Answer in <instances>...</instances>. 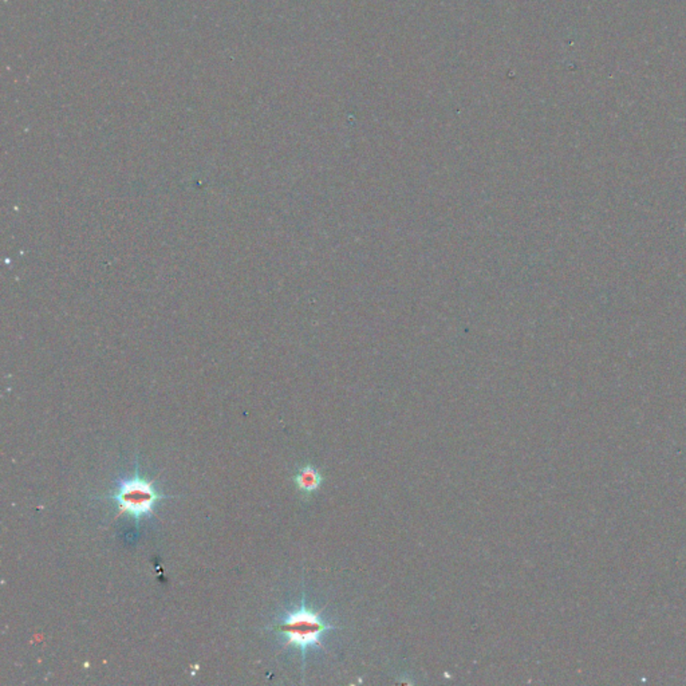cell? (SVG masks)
<instances>
[{"mask_svg":"<svg viewBox=\"0 0 686 686\" xmlns=\"http://www.w3.org/2000/svg\"><path fill=\"white\" fill-rule=\"evenodd\" d=\"M337 629L339 626L323 620L320 611L307 607L303 595L301 606L286 612L274 630L282 637L286 646L296 647L301 652L304 668L307 652L312 647H323V637Z\"/></svg>","mask_w":686,"mask_h":686,"instance_id":"6da1fadb","label":"cell"},{"mask_svg":"<svg viewBox=\"0 0 686 686\" xmlns=\"http://www.w3.org/2000/svg\"><path fill=\"white\" fill-rule=\"evenodd\" d=\"M172 497H173L160 494L154 481L144 479L138 472V462H136L135 476L119 481L116 491L109 495L108 499L114 500L119 507L117 516L128 514L140 524L144 517L154 516L157 503Z\"/></svg>","mask_w":686,"mask_h":686,"instance_id":"7a4b0ae2","label":"cell"},{"mask_svg":"<svg viewBox=\"0 0 686 686\" xmlns=\"http://www.w3.org/2000/svg\"><path fill=\"white\" fill-rule=\"evenodd\" d=\"M294 481H295V486L299 492L304 495H312L321 488L323 478L312 465H306V467L299 470Z\"/></svg>","mask_w":686,"mask_h":686,"instance_id":"3957f363","label":"cell"}]
</instances>
